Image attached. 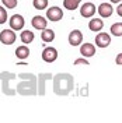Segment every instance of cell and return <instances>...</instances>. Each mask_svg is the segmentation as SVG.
Segmentation results:
<instances>
[{
  "mask_svg": "<svg viewBox=\"0 0 122 123\" xmlns=\"http://www.w3.org/2000/svg\"><path fill=\"white\" fill-rule=\"evenodd\" d=\"M18 77L21 78V81L17 84L15 91L18 92L20 95H35V94H38V87H37L38 78L34 74H31V73H21Z\"/></svg>",
  "mask_w": 122,
  "mask_h": 123,
  "instance_id": "6da1fadb",
  "label": "cell"
},
{
  "mask_svg": "<svg viewBox=\"0 0 122 123\" xmlns=\"http://www.w3.org/2000/svg\"><path fill=\"white\" fill-rule=\"evenodd\" d=\"M73 77L68 73H59L54 77V92L58 95H68L73 90Z\"/></svg>",
  "mask_w": 122,
  "mask_h": 123,
  "instance_id": "7a4b0ae2",
  "label": "cell"
},
{
  "mask_svg": "<svg viewBox=\"0 0 122 123\" xmlns=\"http://www.w3.org/2000/svg\"><path fill=\"white\" fill-rule=\"evenodd\" d=\"M15 78V74L13 73H7V71H3V73H0V80H1V88H3V92L6 94V95H14L17 91L14 90H11L10 87H8V83H11V80H14Z\"/></svg>",
  "mask_w": 122,
  "mask_h": 123,
  "instance_id": "3957f363",
  "label": "cell"
},
{
  "mask_svg": "<svg viewBox=\"0 0 122 123\" xmlns=\"http://www.w3.org/2000/svg\"><path fill=\"white\" fill-rule=\"evenodd\" d=\"M17 39L14 30H3L0 32V42L3 45H13Z\"/></svg>",
  "mask_w": 122,
  "mask_h": 123,
  "instance_id": "277c9868",
  "label": "cell"
},
{
  "mask_svg": "<svg viewBox=\"0 0 122 123\" xmlns=\"http://www.w3.org/2000/svg\"><path fill=\"white\" fill-rule=\"evenodd\" d=\"M46 18L52 23H56V21H61L63 18V11H62L61 7L58 6H54V7H49L48 11H46Z\"/></svg>",
  "mask_w": 122,
  "mask_h": 123,
  "instance_id": "5b68a950",
  "label": "cell"
},
{
  "mask_svg": "<svg viewBox=\"0 0 122 123\" xmlns=\"http://www.w3.org/2000/svg\"><path fill=\"white\" fill-rule=\"evenodd\" d=\"M58 59V50L55 49L54 46H46L45 49L42 50V60L46 63H52Z\"/></svg>",
  "mask_w": 122,
  "mask_h": 123,
  "instance_id": "8992f818",
  "label": "cell"
},
{
  "mask_svg": "<svg viewBox=\"0 0 122 123\" xmlns=\"http://www.w3.org/2000/svg\"><path fill=\"white\" fill-rule=\"evenodd\" d=\"M25 25L24 17L21 14H14L10 17V28L14 31H21L23 27Z\"/></svg>",
  "mask_w": 122,
  "mask_h": 123,
  "instance_id": "52a82bcc",
  "label": "cell"
},
{
  "mask_svg": "<svg viewBox=\"0 0 122 123\" xmlns=\"http://www.w3.org/2000/svg\"><path fill=\"white\" fill-rule=\"evenodd\" d=\"M83 42V34L79 30H73L69 34V43L72 46H80Z\"/></svg>",
  "mask_w": 122,
  "mask_h": 123,
  "instance_id": "ba28073f",
  "label": "cell"
},
{
  "mask_svg": "<svg viewBox=\"0 0 122 123\" xmlns=\"http://www.w3.org/2000/svg\"><path fill=\"white\" fill-rule=\"evenodd\" d=\"M109 43H111L109 34H107V32H100L98 35H95V45L98 46V48H107V46H109Z\"/></svg>",
  "mask_w": 122,
  "mask_h": 123,
  "instance_id": "9c48e42d",
  "label": "cell"
},
{
  "mask_svg": "<svg viewBox=\"0 0 122 123\" xmlns=\"http://www.w3.org/2000/svg\"><path fill=\"white\" fill-rule=\"evenodd\" d=\"M31 25L35 28V30H45L46 25H48V18L45 17H42V15H35V17H32V20H31Z\"/></svg>",
  "mask_w": 122,
  "mask_h": 123,
  "instance_id": "30bf717a",
  "label": "cell"
},
{
  "mask_svg": "<svg viewBox=\"0 0 122 123\" xmlns=\"http://www.w3.org/2000/svg\"><path fill=\"white\" fill-rule=\"evenodd\" d=\"M95 10L97 8H95V6L93 3H84L83 6L80 7V14L84 18H90V17H93L95 14Z\"/></svg>",
  "mask_w": 122,
  "mask_h": 123,
  "instance_id": "8fae6325",
  "label": "cell"
},
{
  "mask_svg": "<svg viewBox=\"0 0 122 123\" xmlns=\"http://www.w3.org/2000/svg\"><path fill=\"white\" fill-rule=\"evenodd\" d=\"M80 53H81L83 57H91V56L95 55V46L90 42H86L80 46Z\"/></svg>",
  "mask_w": 122,
  "mask_h": 123,
  "instance_id": "7c38bea8",
  "label": "cell"
},
{
  "mask_svg": "<svg viewBox=\"0 0 122 123\" xmlns=\"http://www.w3.org/2000/svg\"><path fill=\"white\" fill-rule=\"evenodd\" d=\"M98 13L102 17V18H108V17H111L112 13H114V8L111 6V3H101L98 7Z\"/></svg>",
  "mask_w": 122,
  "mask_h": 123,
  "instance_id": "4fadbf2b",
  "label": "cell"
},
{
  "mask_svg": "<svg viewBox=\"0 0 122 123\" xmlns=\"http://www.w3.org/2000/svg\"><path fill=\"white\" fill-rule=\"evenodd\" d=\"M88 28L93 32H100L104 28V23H102L101 18H91V21L88 23Z\"/></svg>",
  "mask_w": 122,
  "mask_h": 123,
  "instance_id": "5bb4252c",
  "label": "cell"
},
{
  "mask_svg": "<svg viewBox=\"0 0 122 123\" xmlns=\"http://www.w3.org/2000/svg\"><path fill=\"white\" fill-rule=\"evenodd\" d=\"M41 39H42V42H46V43L52 42V41L55 39V31L49 30V28L42 30V32H41Z\"/></svg>",
  "mask_w": 122,
  "mask_h": 123,
  "instance_id": "9a60e30c",
  "label": "cell"
},
{
  "mask_svg": "<svg viewBox=\"0 0 122 123\" xmlns=\"http://www.w3.org/2000/svg\"><path fill=\"white\" fill-rule=\"evenodd\" d=\"M51 74H39L38 76V94L39 95H44L45 94V80L46 78H51Z\"/></svg>",
  "mask_w": 122,
  "mask_h": 123,
  "instance_id": "2e32d148",
  "label": "cell"
},
{
  "mask_svg": "<svg viewBox=\"0 0 122 123\" xmlns=\"http://www.w3.org/2000/svg\"><path fill=\"white\" fill-rule=\"evenodd\" d=\"M20 37H21V42H23L24 45H28V43H31V42L34 41V38H35L34 32H32V31H28V30L23 31Z\"/></svg>",
  "mask_w": 122,
  "mask_h": 123,
  "instance_id": "e0dca14e",
  "label": "cell"
},
{
  "mask_svg": "<svg viewBox=\"0 0 122 123\" xmlns=\"http://www.w3.org/2000/svg\"><path fill=\"white\" fill-rule=\"evenodd\" d=\"M15 56L18 57V59H27L28 56H30V49H28V46H18L17 49H15Z\"/></svg>",
  "mask_w": 122,
  "mask_h": 123,
  "instance_id": "ac0fdd59",
  "label": "cell"
},
{
  "mask_svg": "<svg viewBox=\"0 0 122 123\" xmlns=\"http://www.w3.org/2000/svg\"><path fill=\"white\" fill-rule=\"evenodd\" d=\"M80 1H81V0H63V7L66 8V10L73 11V10H76V8L79 7Z\"/></svg>",
  "mask_w": 122,
  "mask_h": 123,
  "instance_id": "d6986e66",
  "label": "cell"
},
{
  "mask_svg": "<svg viewBox=\"0 0 122 123\" xmlns=\"http://www.w3.org/2000/svg\"><path fill=\"white\" fill-rule=\"evenodd\" d=\"M111 34L115 37H122V23H115L111 25Z\"/></svg>",
  "mask_w": 122,
  "mask_h": 123,
  "instance_id": "ffe728a7",
  "label": "cell"
},
{
  "mask_svg": "<svg viewBox=\"0 0 122 123\" xmlns=\"http://www.w3.org/2000/svg\"><path fill=\"white\" fill-rule=\"evenodd\" d=\"M32 4L37 10H44V8L48 7V0H34Z\"/></svg>",
  "mask_w": 122,
  "mask_h": 123,
  "instance_id": "44dd1931",
  "label": "cell"
},
{
  "mask_svg": "<svg viewBox=\"0 0 122 123\" xmlns=\"http://www.w3.org/2000/svg\"><path fill=\"white\" fill-rule=\"evenodd\" d=\"M3 6L6 8H15L17 7V0H1Z\"/></svg>",
  "mask_w": 122,
  "mask_h": 123,
  "instance_id": "7402d4cb",
  "label": "cell"
},
{
  "mask_svg": "<svg viewBox=\"0 0 122 123\" xmlns=\"http://www.w3.org/2000/svg\"><path fill=\"white\" fill-rule=\"evenodd\" d=\"M7 18H8V15H7L6 8L0 6V24H4L6 21H7Z\"/></svg>",
  "mask_w": 122,
  "mask_h": 123,
  "instance_id": "603a6c76",
  "label": "cell"
},
{
  "mask_svg": "<svg viewBox=\"0 0 122 123\" xmlns=\"http://www.w3.org/2000/svg\"><path fill=\"white\" fill-rule=\"evenodd\" d=\"M73 63H75V66H79V64H84V66H88V60H87V59H84V57L76 59V60L73 62Z\"/></svg>",
  "mask_w": 122,
  "mask_h": 123,
  "instance_id": "cb8c5ba5",
  "label": "cell"
},
{
  "mask_svg": "<svg viewBox=\"0 0 122 123\" xmlns=\"http://www.w3.org/2000/svg\"><path fill=\"white\" fill-rule=\"evenodd\" d=\"M115 63H116V64H119V66H122V53L116 55V57H115Z\"/></svg>",
  "mask_w": 122,
  "mask_h": 123,
  "instance_id": "d4e9b609",
  "label": "cell"
},
{
  "mask_svg": "<svg viewBox=\"0 0 122 123\" xmlns=\"http://www.w3.org/2000/svg\"><path fill=\"white\" fill-rule=\"evenodd\" d=\"M116 13H118V15H119V17H122V3H119V4H118V7H116Z\"/></svg>",
  "mask_w": 122,
  "mask_h": 123,
  "instance_id": "484cf974",
  "label": "cell"
},
{
  "mask_svg": "<svg viewBox=\"0 0 122 123\" xmlns=\"http://www.w3.org/2000/svg\"><path fill=\"white\" fill-rule=\"evenodd\" d=\"M109 1H111V3H121L122 0H109Z\"/></svg>",
  "mask_w": 122,
  "mask_h": 123,
  "instance_id": "4316f807",
  "label": "cell"
}]
</instances>
